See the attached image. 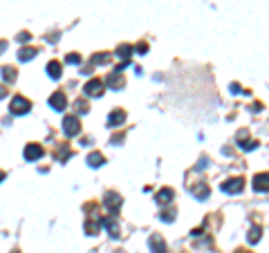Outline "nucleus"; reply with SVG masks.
Listing matches in <instances>:
<instances>
[{"mask_svg": "<svg viewBox=\"0 0 269 253\" xmlns=\"http://www.w3.org/2000/svg\"><path fill=\"white\" fill-rule=\"evenodd\" d=\"M49 108L52 110H56V112H63L65 110V106H68V99H65V94L63 92H54L52 97H49Z\"/></svg>", "mask_w": 269, "mask_h": 253, "instance_id": "6", "label": "nucleus"}, {"mask_svg": "<svg viewBox=\"0 0 269 253\" xmlns=\"http://www.w3.org/2000/svg\"><path fill=\"white\" fill-rule=\"evenodd\" d=\"M103 206H106L110 213H117L119 209H121V195H117V193H106V197H103Z\"/></svg>", "mask_w": 269, "mask_h": 253, "instance_id": "3", "label": "nucleus"}, {"mask_svg": "<svg viewBox=\"0 0 269 253\" xmlns=\"http://www.w3.org/2000/svg\"><path fill=\"white\" fill-rule=\"evenodd\" d=\"M247 137H249V132H247V130H240V132H238V144H240V148H242V150H254V148L258 146V142H249Z\"/></svg>", "mask_w": 269, "mask_h": 253, "instance_id": "13", "label": "nucleus"}, {"mask_svg": "<svg viewBox=\"0 0 269 253\" xmlns=\"http://www.w3.org/2000/svg\"><path fill=\"white\" fill-rule=\"evenodd\" d=\"M65 61H68L70 65H78V63H81V56H78V54H68V59H65Z\"/></svg>", "mask_w": 269, "mask_h": 253, "instance_id": "23", "label": "nucleus"}, {"mask_svg": "<svg viewBox=\"0 0 269 253\" xmlns=\"http://www.w3.org/2000/svg\"><path fill=\"white\" fill-rule=\"evenodd\" d=\"M189 190H191V195L195 197V200H206V197H209V186H206V181H200V184H193Z\"/></svg>", "mask_w": 269, "mask_h": 253, "instance_id": "10", "label": "nucleus"}, {"mask_svg": "<svg viewBox=\"0 0 269 253\" xmlns=\"http://www.w3.org/2000/svg\"><path fill=\"white\" fill-rule=\"evenodd\" d=\"M148 247H151L153 253H166V242H164V238L159 233H153L148 238Z\"/></svg>", "mask_w": 269, "mask_h": 253, "instance_id": "7", "label": "nucleus"}, {"mask_svg": "<svg viewBox=\"0 0 269 253\" xmlns=\"http://www.w3.org/2000/svg\"><path fill=\"white\" fill-rule=\"evenodd\" d=\"M235 253H247V251H235Z\"/></svg>", "mask_w": 269, "mask_h": 253, "instance_id": "28", "label": "nucleus"}, {"mask_svg": "<svg viewBox=\"0 0 269 253\" xmlns=\"http://www.w3.org/2000/svg\"><path fill=\"white\" fill-rule=\"evenodd\" d=\"M34 56H36V49L34 47H23L18 52V61H23V63H25V61H32Z\"/></svg>", "mask_w": 269, "mask_h": 253, "instance_id": "18", "label": "nucleus"}, {"mask_svg": "<svg viewBox=\"0 0 269 253\" xmlns=\"http://www.w3.org/2000/svg\"><path fill=\"white\" fill-rule=\"evenodd\" d=\"M130 54H132V47H130V45H121V47L117 49V56H119V59H123V63H128Z\"/></svg>", "mask_w": 269, "mask_h": 253, "instance_id": "20", "label": "nucleus"}, {"mask_svg": "<svg viewBox=\"0 0 269 253\" xmlns=\"http://www.w3.org/2000/svg\"><path fill=\"white\" fill-rule=\"evenodd\" d=\"M254 188L258 193H269V173H258L254 177Z\"/></svg>", "mask_w": 269, "mask_h": 253, "instance_id": "9", "label": "nucleus"}, {"mask_svg": "<svg viewBox=\"0 0 269 253\" xmlns=\"http://www.w3.org/2000/svg\"><path fill=\"white\" fill-rule=\"evenodd\" d=\"M30 108H32V103L25 97H14L9 103V110L14 112V114H25V112H30Z\"/></svg>", "mask_w": 269, "mask_h": 253, "instance_id": "4", "label": "nucleus"}, {"mask_svg": "<svg viewBox=\"0 0 269 253\" xmlns=\"http://www.w3.org/2000/svg\"><path fill=\"white\" fill-rule=\"evenodd\" d=\"M231 92H233V94H247L245 90H242V88L238 85V83H231Z\"/></svg>", "mask_w": 269, "mask_h": 253, "instance_id": "25", "label": "nucleus"}, {"mask_svg": "<svg viewBox=\"0 0 269 253\" xmlns=\"http://www.w3.org/2000/svg\"><path fill=\"white\" fill-rule=\"evenodd\" d=\"M175 197V193H173V188H161L159 193L155 195V202L159 206H166V204H171V200Z\"/></svg>", "mask_w": 269, "mask_h": 253, "instance_id": "11", "label": "nucleus"}, {"mask_svg": "<svg viewBox=\"0 0 269 253\" xmlns=\"http://www.w3.org/2000/svg\"><path fill=\"white\" fill-rule=\"evenodd\" d=\"M18 40H20V43H25V40H30V34H25V32H23V34H18Z\"/></svg>", "mask_w": 269, "mask_h": 253, "instance_id": "27", "label": "nucleus"}, {"mask_svg": "<svg viewBox=\"0 0 269 253\" xmlns=\"http://www.w3.org/2000/svg\"><path fill=\"white\" fill-rule=\"evenodd\" d=\"M63 132L68 137H77L81 132V123H78L77 117H65L63 119Z\"/></svg>", "mask_w": 269, "mask_h": 253, "instance_id": "5", "label": "nucleus"}, {"mask_svg": "<svg viewBox=\"0 0 269 253\" xmlns=\"http://www.w3.org/2000/svg\"><path fill=\"white\" fill-rule=\"evenodd\" d=\"M106 61H108V54H97V56L92 59V63L97 65V63H106Z\"/></svg>", "mask_w": 269, "mask_h": 253, "instance_id": "24", "label": "nucleus"}, {"mask_svg": "<svg viewBox=\"0 0 269 253\" xmlns=\"http://www.w3.org/2000/svg\"><path fill=\"white\" fill-rule=\"evenodd\" d=\"M103 161H106V159H103L101 152H90V155H88V164L92 166V168H99V166H103Z\"/></svg>", "mask_w": 269, "mask_h": 253, "instance_id": "17", "label": "nucleus"}, {"mask_svg": "<svg viewBox=\"0 0 269 253\" xmlns=\"http://www.w3.org/2000/svg\"><path fill=\"white\" fill-rule=\"evenodd\" d=\"M101 222H103V226H106L108 233L113 235V238H119V224H117V217H113V215H110V217H103Z\"/></svg>", "mask_w": 269, "mask_h": 253, "instance_id": "14", "label": "nucleus"}, {"mask_svg": "<svg viewBox=\"0 0 269 253\" xmlns=\"http://www.w3.org/2000/svg\"><path fill=\"white\" fill-rule=\"evenodd\" d=\"M159 217H161V222H173L175 219V211H161Z\"/></svg>", "mask_w": 269, "mask_h": 253, "instance_id": "21", "label": "nucleus"}, {"mask_svg": "<svg viewBox=\"0 0 269 253\" xmlns=\"http://www.w3.org/2000/svg\"><path fill=\"white\" fill-rule=\"evenodd\" d=\"M103 88H106V83H103L101 78H90V81L83 85V92L88 94V97H101Z\"/></svg>", "mask_w": 269, "mask_h": 253, "instance_id": "2", "label": "nucleus"}, {"mask_svg": "<svg viewBox=\"0 0 269 253\" xmlns=\"http://www.w3.org/2000/svg\"><path fill=\"white\" fill-rule=\"evenodd\" d=\"M108 85L113 90H121L126 83H123V76H121V72H113L110 76H108Z\"/></svg>", "mask_w": 269, "mask_h": 253, "instance_id": "15", "label": "nucleus"}, {"mask_svg": "<svg viewBox=\"0 0 269 253\" xmlns=\"http://www.w3.org/2000/svg\"><path fill=\"white\" fill-rule=\"evenodd\" d=\"M77 110L81 112V114H83V112H88V106H85V103H81V101H78V103H77Z\"/></svg>", "mask_w": 269, "mask_h": 253, "instance_id": "26", "label": "nucleus"}, {"mask_svg": "<svg viewBox=\"0 0 269 253\" xmlns=\"http://www.w3.org/2000/svg\"><path fill=\"white\" fill-rule=\"evenodd\" d=\"M14 74H16L14 68H2V78H5V81H14V78H16Z\"/></svg>", "mask_w": 269, "mask_h": 253, "instance_id": "22", "label": "nucleus"}, {"mask_svg": "<svg viewBox=\"0 0 269 253\" xmlns=\"http://www.w3.org/2000/svg\"><path fill=\"white\" fill-rule=\"evenodd\" d=\"M23 155H25V159L27 161H36V159L43 157V148H40L38 144H27L25 150H23Z\"/></svg>", "mask_w": 269, "mask_h": 253, "instance_id": "8", "label": "nucleus"}, {"mask_svg": "<svg viewBox=\"0 0 269 253\" xmlns=\"http://www.w3.org/2000/svg\"><path fill=\"white\" fill-rule=\"evenodd\" d=\"M123 121H126V112H123V110H113V112H110V117H108V126H110V128L121 126Z\"/></svg>", "mask_w": 269, "mask_h": 253, "instance_id": "12", "label": "nucleus"}, {"mask_svg": "<svg viewBox=\"0 0 269 253\" xmlns=\"http://www.w3.org/2000/svg\"><path fill=\"white\" fill-rule=\"evenodd\" d=\"M222 193H229V195H235V193H240V190L245 188V180L242 177H231V180H227V181H222Z\"/></svg>", "mask_w": 269, "mask_h": 253, "instance_id": "1", "label": "nucleus"}, {"mask_svg": "<svg viewBox=\"0 0 269 253\" xmlns=\"http://www.w3.org/2000/svg\"><path fill=\"white\" fill-rule=\"evenodd\" d=\"M260 235H263V229L260 226H251L249 233H247V240H249V244H256L260 240Z\"/></svg>", "mask_w": 269, "mask_h": 253, "instance_id": "19", "label": "nucleus"}, {"mask_svg": "<svg viewBox=\"0 0 269 253\" xmlns=\"http://www.w3.org/2000/svg\"><path fill=\"white\" fill-rule=\"evenodd\" d=\"M61 72H63V70H61V63H59V61H49V63H47V74H49V76H52V78H59Z\"/></svg>", "mask_w": 269, "mask_h": 253, "instance_id": "16", "label": "nucleus"}]
</instances>
